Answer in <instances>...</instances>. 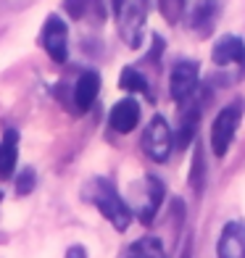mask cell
<instances>
[{
  "label": "cell",
  "mask_w": 245,
  "mask_h": 258,
  "mask_svg": "<svg viewBox=\"0 0 245 258\" xmlns=\"http://www.w3.org/2000/svg\"><path fill=\"white\" fill-rule=\"evenodd\" d=\"M100 92V74L98 72H85L79 74L77 85H74V100H77V108L79 111H87L92 103H95Z\"/></svg>",
  "instance_id": "11"
},
{
  "label": "cell",
  "mask_w": 245,
  "mask_h": 258,
  "mask_svg": "<svg viewBox=\"0 0 245 258\" xmlns=\"http://www.w3.org/2000/svg\"><path fill=\"white\" fill-rule=\"evenodd\" d=\"M171 145H174V135L171 126L163 116H153L148 121V129L143 135V150L153 158L156 163H163L171 156Z\"/></svg>",
  "instance_id": "4"
},
{
  "label": "cell",
  "mask_w": 245,
  "mask_h": 258,
  "mask_svg": "<svg viewBox=\"0 0 245 258\" xmlns=\"http://www.w3.org/2000/svg\"><path fill=\"white\" fill-rule=\"evenodd\" d=\"M40 45L58 63H64L69 58V27L61 16H48V21H45V27L40 32Z\"/></svg>",
  "instance_id": "5"
},
{
  "label": "cell",
  "mask_w": 245,
  "mask_h": 258,
  "mask_svg": "<svg viewBox=\"0 0 245 258\" xmlns=\"http://www.w3.org/2000/svg\"><path fill=\"white\" fill-rule=\"evenodd\" d=\"M108 124H111V129H116V132H121V135L132 132V129L140 124V103L135 98L119 100L108 113Z\"/></svg>",
  "instance_id": "8"
},
{
  "label": "cell",
  "mask_w": 245,
  "mask_h": 258,
  "mask_svg": "<svg viewBox=\"0 0 245 258\" xmlns=\"http://www.w3.org/2000/svg\"><path fill=\"white\" fill-rule=\"evenodd\" d=\"M92 203L98 206V211L106 216L116 232H127L132 221V208L127 206V201L116 192V187L108 179H98L95 190H92Z\"/></svg>",
  "instance_id": "1"
},
{
  "label": "cell",
  "mask_w": 245,
  "mask_h": 258,
  "mask_svg": "<svg viewBox=\"0 0 245 258\" xmlns=\"http://www.w3.org/2000/svg\"><path fill=\"white\" fill-rule=\"evenodd\" d=\"M66 258H87V250L82 248V245H72V248L66 250Z\"/></svg>",
  "instance_id": "20"
},
{
  "label": "cell",
  "mask_w": 245,
  "mask_h": 258,
  "mask_svg": "<svg viewBox=\"0 0 245 258\" xmlns=\"http://www.w3.org/2000/svg\"><path fill=\"white\" fill-rule=\"evenodd\" d=\"M127 258H166V248H163V242L158 237L145 234V237H140L130 245Z\"/></svg>",
  "instance_id": "13"
},
{
  "label": "cell",
  "mask_w": 245,
  "mask_h": 258,
  "mask_svg": "<svg viewBox=\"0 0 245 258\" xmlns=\"http://www.w3.org/2000/svg\"><path fill=\"white\" fill-rule=\"evenodd\" d=\"M198 63L195 61H179L177 66L171 69V77H169V92L174 100H188L195 87H198Z\"/></svg>",
  "instance_id": "6"
},
{
  "label": "cell",
  "mask_w": 245,
  "mask_h": 258,
  "mask_svg": "<svg viewBox=\"0 0 245 258\" xmlns=\"http://www.w3.org/2000/svg\"><path fill=\"white\" fill-rule=\"evenodd\" d=\"M0 201H3V192H0Z\"/></svg>",
  "instance_id": "21"
},
{
  "label": "cell",
  "mask_w": 245,
  "mask_h": 258,
  "mask_svg": "<svg viewBox=\"0 0 245 258\" xmlns=\"http://www.w3.org/2000/svg\"><path fill=\"white\" fill-rule=\"evenodd\" d=\"M216 258H245V224L227 221L216 242Z\"/></svg>",
  "instance_id": "7"
},
{
  "label": "cell",
  "mask_w": 245,
  "mask_h": 258,
  "mask_svg": "<svg viewBox=\"0 0 245 258\" xmlns=\"http://www.w3.org/2000/svg\"><path fill=\"white\" fill-rule=\"evenodd\" d=\"M145 198L143 203H140V211H137V219L143 221V224H150V221L156 219L158 208L163 203V195H166V190H163V182L158 177H145Z\"/></svg>",
  "instance_id": "9"
},
{
  "label": "cell",
  "mask_w": 245,
  "mask_h": 258,
  "mask_svg": "<svg viewBox=\"0 0 245 258\" xmlns=\"http://www.w3.org/2000/svg\"><path fill=\"white\" fill-rule=\"evenodd\" d=\"M211 58L216 66H229V63H242L245 61V42L237 37V34H224L219 37L214 50H211Z\"/></svg>",
  "instance_id": "10"
},
{
  "label": "cell",
  "mask_w": 245,
  "mask_h": 258,
  "mask_svg": "<svg viewBox=\"0 0 245 258\" xmlns=\"http://www.w3.org/2000/svg\"><path fill=\"white\" fill-rule=\"evenodd\" d=\"M240 119H242V103L240 100L224 105V108L216 113V119L211 124V150H214L216 158L227 156L232 140H235V135H237Z\"/></svg>",
  "instance_id": "2"
},
{
  "label": "cell",
  "mask_w": 245,
  "mask_h": 258,
  "mask_svg": "<svg viewBox=\"0 0 245 258\" xmlns=\"http://www.w3.org/2000/svg\"><path fill=\"white\" fill-rule=\"evenodd\" d=\"M119 87L127 92H143V95H150V85L148 79L137 72V69H124L119 77Z\"/></svg>",
  "instance_id": "14"
},
{
  "label": "cell",
  "mask_w": 245,
  "mask_h": 258,
  "mask_svg": "<svg viewBox=\"0 0 245 258\" xmlns=\"http://www.w3.org/2000/svg\"><path fill=\"white\" fill-rule=\"evenodd\" d=\"M16 161H19V132L6 129L3 140H0V179H8L14 174Z\"/></svg>",
  "instance_id": "12"
},
{
  "label": "cell",
  "mask_w": 245,
  "mask_h": 258,
  "mask_svg": "<svg viewBox=\"0 0 245 258\" xmlns=\"http://www.w3.org/2000/svg\"><path fill=\"white\" fill-rule=\"evenodd\" d=\"M198 119H201V111H198V108H193V111H190V113L182 119V129H179V137H177L182 148H188V145H190V140L195 137Z\"/></svg>",
  "instance_id": "15"
},
{
  "label": "cell",
  "mask_w": 245,
  "mask_h": 258,
  "mask_svg": "<svg viewBox=\"0 0 245 258\" xmlns=\"http://www.w3.org/2000/svg\"><path fill=\"white\" fill-rule=\"evenodd\" d=\"M116 21H119V32H121V40L130 45V48H137L143 42V27H145V19H148V6L145 3H116Z\"/></svg>",
  "instance_id": "3"
},
{
  "label": "cell",
  "mask_w": 245,
  "mask_h": 258,
  "mask_svg": "<svg viewBox=\"0 0 245 258\" xmlns=\"http://www.w3.org/2000/svg\"><path fill=\"white\" fill-rule=\"evenodd\" d=\"M158 8L163 11V16H166V21H177V11L185 8V3H158Z\"/></svg>",
  "instance_id": "19"
},
{
  "label": "cell",
  "mask_w": 245,
  "mask_h": 258,
  "mask_svg": "<svg viewBox=\"0 0 245 258\" xmlns=\"http://www.w3.org/2000/svg\"><path fill=\"white\" fill-rule=\"evenodd\" d=\"M219 6L214 3H195L193 8H190V14H193V19H190V24L198 29V27H201V24H214V19H211V14H214V11H216Z\"/></svg>",
  "instance_id": "16"
},
{
  "label": "cell",
  "mask_w": 245,
  "mask_h": 258,
  "mask_svg": "<svg viewBox=\"0 0 245 258\" xmlns=\"http://www.w3.org/2000/svg\"><path fill=\"white\" fill-rule=\"evenodd\" d=\"M203 153H201V148H198L195 150V174H193V177H190V184L195 187V190L198 192H201V187H203Z\"/></svg>",
  "instance_id": "18"
},
{
  "label": "cell",
  "mask_w": 245,
  "mask_h": 258,
  "mask_svg": "<svg viewBox=\"0 0 245 258\" xmlns=\"http://www.w3.org/2000/svg\"><path fill=\"white\" fill-rule=\"evenodd\" d=\"M34 182H37L34 169H24V171H21V177L16 179V195H29L34 190Z\"/></svg>",
  "instance_id": "17"
}]
</instances>
